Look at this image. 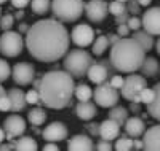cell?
I'll return each mask as SVG.
<instances>
[{
    "label": "cell",
    "instance_id": "1",
    "mask_svg": "<svg viewBox=\"0 0 160 151\" xmlns=\"http://www.w3.org/2000/svg\"><path fill=\"white\" fill-rule=\"evenodd\" d=\"M71 37L61 21L40 19L26 32V46L40 62H55L69 51Z\"/></svg>",
    "mask_w": 160,
    "mask_h": 151
},
{
    "label": "cell",
    "instance_id": "2",
    "mask_svg": "<svg viewBox=\"0 0 160 151\" xmlns=\"http://www.w3.org/2000/svg\"><path fill=\"white\" fill-rule=\"evenodd\" d=\"M74 88V76L69 75L66 70L48 72L40 78L37 85L40 103L53 110H61L71 103Z\"/></svg>",
    "mask_w": 160,
    "mask_h": 151
},
{
    "label": "cell",
    "instance_id": "3",
    "mask_svg": "<svg viewBox=\"0 0 160 151\" xmlns=\"http://www.w3.org/2000/svg\"><path fill=\"white\" fill-rule=\"evenodd\" d=\"M146 57V51L133 38H118L111 48V64L114 68L123 73H133L139 70Z\"/></svg>",
    "mask_w": 160,
    "mask_h": 151
},
{
    "label": "cell",
    "instance_id": "4",
    "mask_svg": "<svg viewBox=\"0 0 160 151\" xmlns=\"http://www.w3.org/2000/svg\"><path fill=\"white\" fill-rule=\"evenodd\" d=\"M83 0H53L50 8L61 22H74L83 15Z\"/></svg>",
    "mask_w": 160,
    "mask_h": 151
},
{
    "label": "cell",
    "instance_id": "5",
    "mask_svg": "<svg viewBox=\"0 0 160 151\" xmlns=\"http://www.w3.org/2000/svg\"><path fill=\"white\" fill-rule=\"evenodd\" d=\"M91 64H93L91 56L83 49H72L64 54V64H62L64 70L75 78L85 76Z\"/></svg>",
    "mask_w": 160,
    "mask_h": 151
},
{
    "label": "cell",
    "instance_id": "6",
    "mask_svg": "<svg viewBox=\"0 0 160 151\" xmlns=\"http://www.w3.org/2000/svg\"><path fill=\"white\" fill-rule=\"evenodd\" d=\"M24 48V40L19 32L3 30L0 37V53L7 57H16Z\"/></svg>",
    "mask_w": 160,
    "mask_h": 151
},
{
    "label": "cell",
    "instance_id": "7",
    "mask_svg": "<svg viewBox=\"0 0 160 151\" xmlns=\"http://www.w3.org/2000/svg\"><path fill=\"white\" fill-rule=\"evenodd\" d=\"M148 86L146 83V78L141 76V75H136V73H131L130 76L123 78V85L120 88V92H122V97L130 100V102H138V94L142 88Z\"/></svg>",
    "mask_w": 160,
    "mask_h": 151
},
{
    "label": "cell",
    "instance_id": "8",
    "mask_svg": "<svg viewBox=\"0 0 160 151\" xmlns=\"http://www.w3.org/2000/svg\"><path fill=\"white\" fill-rule=\"evenodd\" d=\"M93 97H95L96 105H99L102 108H111V107L118 103L120 95H118L117 89H114L109 83L104 81V83L98 85V88L95 89V92H93Z\"/></svg>",
    "mask_w": 160,
    "mask_h": 151
},
{
    "label": "cell",
    "instance_id": "9",
    "mask_svg": "<svg viewBox=\"0 0 160 151\" xmlns=\"http://www.w3.org/2000/svg\"><path fill=\"white\" fill-rule=\"evenodd\" d=\"M11 76L15 80V83L19 85V86H28L34 81V76H35V70L34 67L29 64V62H19L13 67L11 70Z\"/></svg>",
    "mask_w": 160,
    "mask_h": 151
},
{
    "label": "cell",
    "instance_id": "10",
    "mask_svg": "<svg viewBox=\"0 0 160 151\" xmlns=\"http://www.w3.org/2000/svg\"><path fill=\"white\" fill-rule=\"evenodd\" d=\"M71 38L77 46L85 48V46H90L93 43V40H95V30L88 24H78L72 29Z\"/></svg>",
    "mask_w": 160,
    "mask_h": 151
},
{
    "label": "cell",
    "instance_id": "11",
    "mask_svg": "<svg viewBox=\"0 0 160 151\" xmlns=\"http://www.w3.org/2000/svg\"><path fill=\"white\" fill-rule=\"evenodd\" d=\"M141 27H144V30L154 37L160 34V8L158 7H152L144 13L141 19Z\"/></svg>",
    "mask_w": 160,
    "mask_h": 151
},
{
    "label": "cell",
    "instance_id": "12",
    "mask_svg": "<svg viewBox=\"0 0 160 151\" xmlns=\"http://www.w3.org/2000/svg\"><path fill=\"white\" fill-rule=\"evenodd\" d=\"M83 11L90 21L93 22H101L108 16V3L104 0H90L83 7Z\"/></svg>",
    "mask_w": 160,
    "mask_h": 151
},
{
    "label": "cell",
    "instance_id": "13",
    "mask_svg": "<svg viewBox=\"0 0 160 151\" xmlns=\"http://www.w3.org/2000/svg\"><path fill=\"white\" fill-rule=\"evenodd\" d=\"M109 61H102L99 64H91L88 67V70H87V76L90 78L91 83H95V85H101L104 83L106 80H108L109 76Z\"/></svg>",
    "mask_w": 160,
    "mask_h": 151
},
{
    "label": "cell",
    "instance_id": "14",
    "mask_svg": "<svg viewBox=\"0 0 160 151\" xmlns=\"http://www.w3.org/2000/svg\"><path fill=\"white\" fill-rule=\"evenodd\" d=\"M3 130L8 134V139L11 137H19L26 130V121L19 115H11L3 121Z\"/></svg>",
    "mask_w": 160,
    "mask_h": 151
},
{
    "label": "cell",
    "instance_id": "15",
    "mask_svg": "<svg viewBox=\"0 0 160 151\" xmlns=\"http://www.w3.org/2000/svg\"><path fill=\"white\" fill-rule=\"evenodd\" d=\"M43 139L47 142H61L68 137V127H66L62 122H51L45 127V130L42 132Z\"/></svg>",
    "mask_w": 160,
    "mask_h": 151
},
{
    "label": "cell",
    "instance_id": "16",
    "mask_svg": "<svg viewBox=\"0 0 160 151\" xmlns=\"http://www.w3.org/2000/svg\"><path fill=\"white\" fill-rule=\"evenodd\" d=\"M144 139H142V149L148 151H158L160 149V126L154 124L152 127L148 129V132H142Z\"/></svg>",
    "mask_w": 160,
    "mask_h": 151
},
{
    "label": "cell",
    "instance_id": "17",
    "mask_svg": "<svg viewBox=\"0 0 160 151\" xmlns=\"http://www.w3.org/2000/svg\"><path fill=\"white\" fill-rule=\"evenodd\" d=\"M120 134V124L115 122L114 119L108 118L106 121H102L99 124V137L102 140H108V142H112L115 140Z\"/></svg>",
    "mask_w": 160,
    "mask_h": 151
},
{
    "label": "cell",
    "instance_id": "18",
    "mask_svg": "<svg viewBox=\"0 0 160 151\" xmlns=\"http://www.w3.org/2000/svg\"><path fill=\"white\" fill-rule=\"evenodd\" d=\"M68 149L69 151H90V149H95V145H93V140L88 135L78 134V135H74L68 142Z\"/></svg>",
    "mask_w": 160,
    "mask_h": 151
},
{
    "label": "cell",
    "instance_id": "19",
    "mask_svg": "<svg viewBox=\"0 0 160 151\" xmlns=\"http://www.w3.org/2000/svg\"><path fill=\"white\" fill-rule=\"evenodd\" d=\"M125 124V130L130 137L133 139H138L139 135H142V132L146 130V124L144 121L138 116H133V118H127V121L123 122Z\"/></svg>",
    "mask_w": 160,
    "mask_h": 151
},
{
    "label": "cell",
    "instance_id": "20",
    "mask_svg": "<svg viewBox=\"0 0 160 151\" xmlns=\"http://www.w3.org/2000/svg\"><path fill=\"white\" fill-rule=\"evenodd\" d=\"M8 97H10V112H15V113H19L26 108V97H24V92L21 89H10L8 92Z\"/></svg>",
    "mask_w": 160,
    "mask_h": 151
},
{
    "label": "cell",
    "instance_id": "21",
    "mask_svg": "<svg viewBox=\"0 0 160 151\" xmlns=\"http://www.w3.org/2000/svg\"><path fill=\"white\" fill-rule=\"evenodd\" d=\"M75 115L80 118V119H83V121H90L96 116V105L95 103H91L88 100L85 102H80L77 107H75Z\"/></svg>",
    "mask_w": 160,
    "mask_h": 151
},
{
    "label": "cell",
    "instance_id": "22",
    "mask_svg": "<svg viewBox=\"0 0 160 151\" xmlns=\"http://www.w3.org/2000/svg\"><path fill=\"white\" fill-rule=\"evenodd\" d=\"M135 42L144 49V51H151L152 48H154V35H151V34H148L146 30H135V34H133V37H131Z\"/></svg>",
    "mask_w": 160,
    "mask_h": 151
},
{
    "label": "cell",
    "instance_id": "23",
    "mask_svg": "<svg viewBox=\"0 0 160 151\" xmlns=\"http://www.w3.org/2000/svg\"><path fill=\"white\" fill-rule=\"evenodd\" d=\"M139 70H141L142 76H148V78L155 76L158 73V62H157V59L155 57H144Z\"/></svg>",
    "mask_w": 160,
    "mask_h": 151
},
{
    "label": "cell",
    "instance_id": "24",
    "mask_svg": "<svg viewBox=\"0 0 160 151\" xmlns=\"http://www.w3.org/2000/svg\"><path fill=\"white\" fill-rule=\"evenodd\" d=\"M13 146H15V149H18V151H35L38 148L37 142L32 139V137H21V139L16 140V143Z\"/></svg>",
    "mask_w": 160,
    "mask_h": 151
},
{
    "label": "cell",
    "instance_id": "25",
    "mask_svg": "<svg viewBox=\"0 0 160 151\" xmlns=\"http://www.w3.org/2000/svg\"><path fill=\"white\" fill-rule=\"evenodd\" d=\"M109 118L114 119L115 122H118L120 126L123 124L128 118V110L125 107H120V105H114L111 107V112H109Z\"/></svg>",
    "mask_w": 160,
    "mask_h": 151
},
{
    "label": "cell",
    "instance_id": "26",
    "mask_svg": "<svg viewBox=\"0 0 160 151\" xmlns=\"http://www.w3.org/2000/svg\"><path fill=\"white\" fill-rule=\"evenodd\" d=\"M160 89V83H157L154 88H142L141 91H139V94H138V100H139V103H146L148 105L152 99H154V95H155V92Z\"/></svg>",
    "mask_w": 160,
    "mask_h": 151
},
{
    "label": "cell",
    "instance_id": "27",
    "mask_svg": "<svg viewBox=\"0 0 160 151\" xmlns=\"http://www.w3.org/2000/svg\"><path fill=\"white\" fill-rule=\"evenodd\" d=\"M28 119L31 124L34 126H40V124H43V122L47 121V113H45V110L42 108H32L29 115H28Z\"/></svg>",
    "mask_w": 160,
    "mask_h": 151
},
{
    "label": "cell",
    "instance_id": "28",
    "mask_svg": "<svg viewBox=\"0 0 160 151\" xmlns=\"http://www.w3.org/2000/svg\"><path fill=\"white\" fill-rule=\"evenodd\" d=\"M74 95L78 99V102H85L93 97V91L88 85H78L74 88Z\"/></svg>",
    "mask_w": 160,
    "mask_h": 151
},
{
    "label": "cell",
    "instance_id": "29",
    "mask_svg": "<svg viewBox=\"0 0 160 151\" xmlns=\"http://www.w3.org/2000/svg\"><path fill=\"white\" fill-rule=\"evenodd\" d=\"M148 108H149V115L154 119H160V89L155 92L154 99L148 103Z\"/></svg>",
    "mask_w": 160,
    "mask_h": 151
},
{
    "label": "cell",
    "instance_id": "30",
    "mask_svg": "<svg viewBox=\"0 0 160 151\" xmlns=\"http://www.w3.org/2000/svg\"><path fill=\"white\" fill-rule=\"evenodd\" d=\"M93 54L96 56H101V54L109 48V40L108 37H98L96 40H93Z\"/></svg>",
    "mask_w": 160,
    "mask_h": 151
},
{
    "label": "cell",
    "instance_id": "31",
    "mask_svg": "<svg viewBox=\"0 0 160 151\" xmlns=\"http://www.w3.org/2000/svg\"><path fill=\"white\" fill-rule=\"evenodd\" d=\"M31 7H32V11L35 15H45V13L50 10V5L51 2L50 0H31Z\"/></svg>",
    "mask_w": 160,
    "mask_h": 151
},
{
    "label": "cell",
    "instance_id": "32",
    "mask_svg": "<svg viewBox=\"0 0 160 151\" xmlns=\"http://www.w3.org/2000/svg\"><path fill=\"white\" fill-rule=\"evenodd\" d=\"M114 148L117 151H130L133 149V139H130V137H118Z\"/></svg>",
    "mask_w": 160,
    "mask_h": 151
},
{
    "label": "cell",
    "instance_id": "33",
    "mask_svg": "<svg viewBox=\"0 0 160 151\" xmlns=\"http://www.w3.org/2000/svg\"><path fill=\"white\" fill-rule=\"evenodd\" d=\"M125 11H127L125 3L118 2V0H114V2H111L108 5V13H112L114 16H118V15H122V13H125Z\"/></svg>",
    "mask_w": 160,
    "mask_h": 151
},
{
    "label": "cell",
    "instance_id": "34",
    "mask_svg": "<svg viewBox=\"0 0 160 151\" xmlns=\"http://www.w3.org/2000/svg\"><path fill=\"white\" fill-rule=\"evenodd\" d=\"M10 76H11V68H10L8 62L3 61V59H0V83L7 81Z\"/></svg>",
    "mask_w": 160,
    "mask_h": 151
},
{
    "label": "cell",
    "instance_id": "35",
    "mask_svg": "<svg viewBox=\"0 0 160 151\" xmlns=\"http://www.w3.org/2000/svg\"><path fill=\"white\" fill-rule=\"evenodd\" d=\"M13 24H15V18H13V15H2L0 16V27H2L3 30H11Z\"/></svg>",
    "mask_w": 160,
    "mask_h": 151
},
{
    "label": "cell",
    "instance_id": "36",
    "mask_svg": "<svg viewBox=\"0 0 160 151\" xmlns=\"http://www.w3.org/2000/svg\"><path fill=\"white\" fill-rule=\"evenodd\" d=\"M24 97H26V103H31V105L40 103V97H38V91L37 89H31L29 92H26Z\"/></svg>",
    "mask_w": 160,
    "mask_h": 151
},
{
    "label": "cell",
    "instance_id": "37",
    "mask_svg": "<svg viewBox=\"0 0 160 151\" xmlns=\"http://www.w3.org/2000/svg\"><path fill=\"white\" fill-rule=\"evenodd\" d=\"M127 25H128L130 30H139V27H141V19L136 18V16H130L128 21H127Z\"/></svg>",
    "mask_w": 160,
    "mask_h": 151
},
{
    "label": "cell",
    "instance_id": "38",
    "mask_svg": "<svg viewBox=\"0 0 160 151\" xmlns=\"http://www.w3.org/2000/svg\"><path fill=\"white\" fill-rule=\"evenodd\" d=\"M10 97L5 92L3 95H0V112H10Z\"/></svg>",
    "mask_w": 160,
    "mask_h": 151
},
{
    "label": "cell",
    "instance_id": "39",
    "mask_svg": "<svg viewBox=\"0 0 160 151\" xmlns=\"http://www.w3.org/2000/svg\"><path fill=\"white\" fill-rule=\"evenodd\" d=\"M109 85H111L114 89H120V88H122V85H123V76H120V75H114V76H111Z\"/></svg>",
    "mask_w": 160,
    "mask_h": 151
},
{
    "label": "cell",
    "instance_id": "40",
    "mask_svg": "<svg viewBox=\"0 0 160 151\" xmlns=\"http://www.w3.org/2000/svg\"><path fill=\"white\" fill-rule=\"evenodd\" d=\"M127 11H128V13H133V15L139 13V3H138V0H128Z\"/></svg>",
    "mask_w": 160,
    "mask_h": 151
},
{
    "label": "cell",
    "instance_id": "41",
    "mask_svg": "<svg viewBox=\"0 0 160 151\" xmlns=\"http://www.w3.org/2000/svg\"><path fill=\"white\" fill-rule=\"evenodd\" d=\"M96 149H99V151H111V149H112V145H111V142H108V140H101V142L96 145Z\"/></svg>",
    "mask_w": 160,
    "mask_h": 151
},
{
    "label": "cell",
    "instance_id": "42",
    "mask_svg": "<svg viewBox=\"0 0 160 151\" xmlns=\"http://www.w3.org/2000/svg\"><path fill=\"white\" fill-rule=\"evenodd\" d=\"M11 2V5L15 7V8H18V10H22L24 7H28L29 5V2L31 0H10Z\"/></svg>",
    "mask_w": 160,
    "mask_h": 151
},
{
    "label": "cell",
    "instance_id": "43",
    "mask_svg": "<svg viewBox=\"0 0 160 151\" xmlns=\"http://www.w3.org/2000/svg\"><path fill=\"white\" fill-rule=\"evenodd\" d=\"M128 34H130L128 25H127V24H118V27H117V35H118V37H127Z\"/></svg>",
    "mask_w": 160,
    "mask_h": 151
},
{
    "label": "cell",
    "instance_id": "44",
    "mask_svg": "<svg viewBox=\"0 0 160 151\" xmlns=\"http://www.w3.org/2000/svg\"><path fill=\"white\" fill-rule=\"evenodd\" d=\"M128 18H130V15H128V11H125V13H122V15H118V16H115V21H117V24H127Z\"/></svg>",
    "mask_w": 160,
    "mask_h": 151
},
{
    "label": "cell",
    "instance_id": "45",
    "mask_svg": "<svg viewBox=\"0 0 160 151\" xmlns=\"http://www.w3.org/2000/svg\"><path fill=\"white\" fill-rule=\"evenodd\" d=\"M43 149H45V151H58L59 146H58L56 142H48V143L43 145Z\"/></svg>",
    "mask_w": 160,
    "mask_h": 151
},
{
    "label": "cell",
    "instance_id": "46",
    "mask_svg": "<svg viewBox=\"0 0 160 151\" xmlns=\"http://www.w3.org/2000/svg\"><path fill=\"white\" fill-rule=\"evenodd\" d=\"M88 130H90L91 135H99V124H90Z\"/></svg>",
    "mask_w": 160,
    "mask_h": 151
},
{
    "label": "cell",
    "instance_id": "47",
    "mask_svg": "<svg viewBox=\"0 0 160 151\" xmlns=\"http://www.w3.org/2000/svg\"><path fill=\"white\" fill-rule=\"evenodd\" d=\"M0 149H2V151H11V149H15V146H13V145H2V143H0Z\"/></svg>",
    "mask_w": 160,
    "mask_h": 151
},
{
    "label": "cell",
    "instance_id": "48",
    "mask_svg": "<svg viewBox=\"0 0 160 151\" xmlns=\"http://www.w3.org/2000/svg\"><path fill=\"white\" fill-rule=\"evenodd\" d=\"M133 148L135 149H142V142L141 140H133Z\"/></svg>",
    "mask_w": 160,
    "mask_h": 151
},
{
    "label": "cell",
    "instance_id": "49",
    "mask_svg": "<svg viewBox=\"0 0 160 151\" xmlns=\"http://www.w3.org/2000/svg\"><path fill=\"white\" fill-rule=\"evenodd\" d=\"M118 38H120L118 35H111V37L108 38V40H109V45H114V43H117V42H118Z\"/></svg>",
    "mask_w": 160,
    "mask_h": 151
},
{
    "label": "cell",
    "instance_id": "50",
    "mask_svg": "<svg viewBox=\"0 0 160 151\" xmlns=\"http://www.w3.org/2000/svg\"><path fill=\"white\" fill-rule=\"evenodd\" d=\"M138 3H139V7H149L152 3V0H138Z\"/></svg>",
    "mask_w": 160,
    "mask_h": 151
},
{
    "label": "cell",
    "instance_id": "51",
    "mask_svg": "<svg viewBox=\"0 0 160 151\" xmlns=\"http://www.w3.org/2000/svg\"><path fill=\"white\" fill-rule=\"evenodd\" d=\"M5 137H7V132H5L2 127H0V143H3V142H5Z\"/></svg>",
    "mask_w": 160,
    "mask_h": 151
},
{
    "label": "cell",
    "instance_id": "52",
    "mask_svg": "<svg viewBox=\"0 0 160 151\" xmlns=\"http://www.w3.org/2000/svg\"><path fill=\"white\" fill-rule=\"evenodd\" d=\"M28 29H29V25H28V24H24V22L19 24V34H21V32H28Z\"/></svg>",
    "mask_w": 160,
    "mask_h": 151
},
{
    "label": "cell",
    "instance_id": "53",
    "mask_svg": "<svg viewBox=\"0 0 160 151\" xmlns=\"http://www.w3.org/2000/svg\"><path fill=\"white\" fill-rule=\"evenodd\" d=\"M130 108L133 110V112H138V110H139V103H138V102H131Z\"/></svg>",
    "mask_w": 160,
    "mask_h": 151
},
{
    "label": "cell",
    "instance_id": "54",
    "mask_svg": "<svg viewBox=\"0 0 160 151\" xmlns=\"http://www.w3.org/2000/svg\"><path fill=\"white\" fill-rule=\"evenodd\" d=\"M22 16H24V13H22L21 10H18V11L15 13V16H13V18H15V19H21Z\"/></svg>",
    "mask_w": 160,
    "mask_h": 151
},
{
    "label": "cell",
    "instance_id": "55",
    "mask_svg": "<svg viewBox=\"0 0 160 151\" xmlns=\"http://www.w3.org/2000/svg\"><path fill=\"white\" fill-rule=\"evenodd\" d=\"M5 92H7V91H5V89H3V88H2V85H0V95H3V94H5Z\"/></svg>",
    "mask_w": 160,
    "mask_h": 151
},
{
    "label": "cell",
    "instance_id": "56",
    "mask_svg": "<svg viewBox=\"0 0 160 151\" xmlns=\"http://www.w3.org/2000/svg\"><path fill=\"white\" fill-rule=\"evenodd\" d=\"M118 2H122V3H127V2H128V0H118Z\"/></svg>",
    "mask_w": 160,
    "mask_h": 151
},
{
    "label": "cell",
    "instance_id": "57",
    "mask_svg": "<svg viewBox=\"0 0 160 151\" xmlns=\"http://www.w3.org/2000/svg\"><path fill=\"white\" fill-rule=\"evenodd\" d=\"M5 2H7V0H0V5H3Z\"/></svg>",
    "mask_w": 160,
    "mask_h": 151
},
{
    "label": "cell",
    "instance_id": "58",
    "mask_svg": "<svg viewBox=\"0 0 160 151\" xmlns=\"http://www.w3.org/2000/svg\"><path fill=\"white\" fill-rule=\"evenodd\" d=\"M0 16H2V10H0Z\"/></svg>",
    "mask_w": 160,
    "mask_h": 151
}]
</instances>
